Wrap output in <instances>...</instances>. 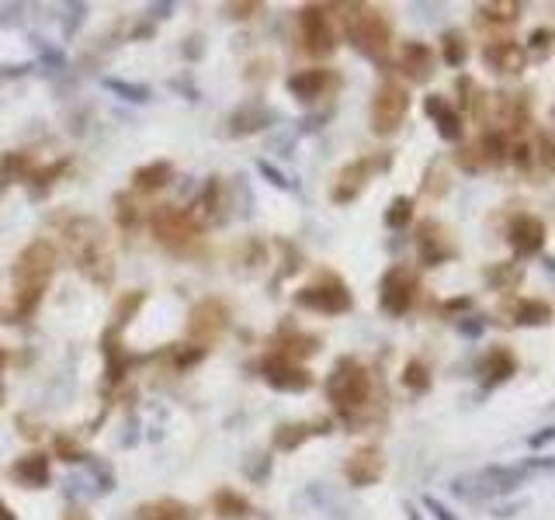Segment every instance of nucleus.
<instances>
[{"mask_svg": "<svg viewBox=\"0 0 555 520\" xmlns=\"http://www.w3.org/2000/svg\"><path fill=\"white\" fill-rule=\"evenodd\" d=\"M52 267H56V250L52 243L35 240L21 257H17L15 267V302H17V316H28V312L38 306V298L46 292L52 277Z\"/></svg>", "mask_w": 555, "mask_h": 520, "instance_id": "obj_1", "label": "nucleus"}, {"mask_svg": "<svg viewBox=\"0 0 555 520\" xmlns=\"http://www.w3.org/2000/svg\"><path fill=\"white\" fill-rule=\"evenodd\" d=\"M347 32L354 38V46L364 56H372V59H382L389 52V46H393V28H389V21L375 7H351Z\"/></svg>", "mask_w": 555, "mask_h": 520, "instance_id": "obj_2", "label": "nucleus"}, {"mask_svg": "<svg viewBox=\"0 0 555 520\" xmlns=\"http://www.w3.org/2000/svg\"><path fill=\"white\" fill-rule=\"evenodd\" d=\"M327 392L330 399L337 402V410L351 413V410H358V406L368 402V396H372V379H368V371H364L354 358H344V361L333 368V375H330L327 381Z\"/></svg>", "mask_w": 555, "mask_h": 520, "instance_id": "obj_3", "label": "nucleus"}, {"mask_svg": "<svg viewBox=\"0 0 555 520\" xmlns=\"http://www.w3.org/2000/svg\"><path fill=\"white\" fill-rule=\"evenodd\" d=\"M406 111H410L406 87L389 80V84L379 87V94H375V101H372V129H375L379 136H389V132H396L399 125H403Z\"/></svg>", "mask_w": 555, "mask_h": 520, "instance_id": "obj_4", "label": "nucleus"}, {"mask_svg": "<svg viewBox=\"0 0 555 520\" xmlns=\"http://www.w3.org/2000/svg\"><path fill=\"white\" fill-rule=\"evenodd\" d=\"M194 233H198V223L191 219L188 212H181V208H173V205H163L153 212V236L160 243H167V246H184L188 240H194Z\"/></svg>", "mask_w": 555, "mask_h": 520, "instance_id": "obj_5", "label": "nucleus"}, {"mask_svg": "<svg viewBox=\"0 0 555 520\" xmlns=\"http://www.w3.org/2000/svg\"><path fill=\"white\" fill-rule=\"evenodd\" d=\"M416 275L410 267H393L385 281H382V309L393 312V316H403V312L414 306L416 298Z\"/></svg>", "mask_w": 555, "mask_h": 520, "instance_id": "obj_6", "label": "nucleus"}, {"mask_svg": "<svg viewBox=\"0 0 555 520\" xmlns=\"http://www.w3.org/2000/svg\"><path fill=\"white\" fill-rule=\"evenodd\" d=\"M225 319H229V312L219 298H205V302H198L194 309H191V319H188V337L194 344H212L219 333H223Z\"/></svg>", "mask_w": 555, "mask_h": 520, "instance_id": "obj_7", "label": "nucleus"}, {"mask_svg": "<svg viewBox=\"0 0 555 520\" xmlns=\"http://www.w3.org/2000/svg\"><path fill=\"white\" fill-rule=\"evenodd\" d=\"M298 28H302V42H306V49L316 52V56H323V52H333L337 46V35L330 28V15L323 7H302V15H298Z\"/></svg>", "mask_w": 555, "mask_h": 520, "instance_id": "obj_8", "label": "nucleus"}, {"mask_svg": "<svg viewBox=\"0 0 555 520\" xmlns=\"http://www.w3.org/2000/svg\"><path fill=\"white\" fill-rule=\"evenodd\" d=\"M298 306L316 309V312H347L351 309V295H347V288L337 281V277H330L327 285L302 288V292H298Z\"/></svg>", "mask_w": 555, "mask_h": 520, "instance_id": "obj_9", "label": "nucleus"}, {"mask_svg": "<svg viewBox=\"0 0 555 520\" xmlns=\"http://www.w3.org/2000/svg\"><path fill=\"white\" fill-rule=\"evenodd\" d=\"M507 240H510L518 257H531L545 246V223L538 215H518L507 229Z\"/></svg>", "mask_w": 555, "mask_h": 520, "instance_id": "obj_10", "label": "nucleus"}, {"mask_svg": "<svg viewBox=\"0 0 555 520\" xmlns=\"http://www.w3.org/2000/svg\"><path fill=\"white\" fill-rule=\"evenodd\" d=\"M347 479L354 485H372L382 479V472H385V458H382V451L375 448V444H364V448H358L351 458H347Z\"/></svg>", "mask_w": 555, "mask_h": 520, "instance_id": "obj_11", "label": "nucleus"}, {"mask_svg": "<svg viewBox=\"0 0 555 520\" xmlns=\"http://www.w3.org/2000/svg\"><path fill=\"white\" fill-rule=\"evenodd\" d=\"M416 250H420V260L424 264H445L448 257H455V246H451L448 233L441 223H424L416 229Z\"/></svg>", "mask_w": 555, "mask_h": 520, "instance_id": "obj_12", "label": "nucleus"}, {"mask_svg": "<svg viewBox=\"0 0 555 520\" xmlns=\"http://www.w3.org/2000/svg\"><path fill=\"white\" fill-rule=\"evenodd\" d=\"M486 63L489 69H497V73H520L524 69V46L518 42H510V38H493L489 46H486Z\"/></svg>", "mask_w": 555, "mask_h": 520, "instance_id": "obj_13", "label": "nucleus"}, {"mask_svg": "<svg viewBox=\"0 0 555 520\" xmlns=\"http://www.w3.org/2000/svg\"><path fill=\"white\" fill-rule=\"evenodd\" d=\"M372 160H354V163H347L340 177H337V184H333V202H351V198H358V191L364 188V181H368V173H372Z\"/></svg>", "mask_w": 555, "mask_h": 520, "instance_id": "obj_14", "label": "nucleus"}, {"mask_svg": "<svg viewBox=\"0 0 555 520\" xmlns=\"http://www.w3.org/2000/svg\"><path fill=\"white\" fill-rule=\"evenodd\" d=\"M424 108H427V115L437 121V132H441V136L451 139V142L462 139V119H458V111H455L441 94H431V98L424 101Z\"/></svg>", "mask_w": 555, "mask_h": 520, "instance_id": "obj_15", "label": "nucleus"}, {"mask_svg": "<svg viewBox=\"0 0 555 520\" xmlns=\"http://www.w3.org/2000/svg\"><path fill=\"white\" fill-rule=\"evenodd\" d=\"M267 381L275 385V389H288V392H302V389H309L312 385V375L309 371H302L298 364H292V361H271L267 364Z\"/></svg>", "mask_w": 555, "mask_h": 520, "instance_id": "obj_16", "label": "nucleus"}, {"mask_svg": "<svg viewBox=\"0 0 555 520\" xmlns=\"http://www.w3.org/2000/svg\"><path fill=\"white\" fill-rule=\"evenodd\" d=\"M403 73L410 77V80H416V84H424L427 77L434 73V52L424 46V42H410L406 49H403Z\"/></svg>", "mask_w": 555, "mask_h": 520, "instance_id": "obj_17", "label": "nucleus"}, {"mask_svg": "<svg viewBox=\"0 0 555 520\" xmlns=\"http://www.w3.org/2000/svg\"><path fill=\"white\" fill-rule=\"evenodd\" d=\"M327 87H330V73H327V69H302V73H295L292 80H288V90H292L295 98H302V101H312V98H319Z\"/></svg>", "mask_w": 555, "mask_h": 520, "instance_id": "obj_18", "label": "nucleus"}, {"mask_svg": "<svg viewBox=\"0 0 555 520\" xmlns=\"http://www.w3.org/2000/svg\"><path fill=\"white\" fill-rule=\"evenodd\" d=\"M518 371V361H514V354L507 350V347H493L489 350V358L483 364V375H486V385L493 389L497 381H507L510 375Z\"/></svg>", "mask_w": 555, "mask_h": 520, "instance_id": "obj_19", "label": "nucleus"}, {"mask_svg": "<svg viewBox=\"0 0 555 520\" xmlns=\"http://www.w3.org/2000/svg\"><path fill=\"white\" fill-rule=\"evenodd\" d=\"M520 264L518 260H503V264H489L486 267V281H489V288H497V292H514L520 285Z\"/></svg>", "mask_w": 555, "mask_h": 520, "instance_id": "obj_20", "label": "nucleus"}, {"mask_svg": "<svg viewBox=\"0 0 555 520\" xmlns=\"http://www.w3.org/2000/svg\"><path fill=\"white\" fill-rule=\"evenodd\" d=\"M11 475L28 485H42L49 479V462H46V454H28V458H21V462L11 468Z\"/></svg>", "mask_w": 555, "mask_h": 520, "instance_id": "obj_21", "label": "nucleus"}, {"mask_svg": "<svg viewBox=\"0 0 555 520\" xmlns=\"http://www.w3.org/2000/svg\"><path fill=\"white\" fill-rule=\"evenodd\" d=\"M552 319V306L541 302V298H528V302H518L514 306V323H524V327H545Z\"/></svg>", "mask_w": 555, "mask_h": 520, "instance_id": "obj_22", "label": "nucleus"}, {"mask_svg": "<svg viewBox=\"0 0 555 520\" xmlns=\"http://www.w3.org/2000/svg\"><path fill=\"white\" fill-rule=\"evenodd\" d=\"M458 94H462V101H458V108L466 111V115H479L483 111V87L476 84L472 77H458Z\"/></svg>", "mask_w": 555, "mask_h": 520, "instance_id": "obj_23", "label": "nucleus"}, {"mask_svg": "<svg viewBox=\"0 0 555 520\" xmlns=\"http://www.w3.org/2000/svg\"><path fill=\"white\" fill-rule=\"evenodd\" d=\"M479 156H483V163H500V160H507V136H503L500 129H493V132H486L483 139H479Z\"/></svg>", "mask_w": 555, "mask_h": 520, "instance_id": "obj_24", "label": "nucleus"}, {"mask_svg": "<svg viewBox=\"0 0 555 520\" xmlns=\"http://www.w3.org/2000/svg\"><path fill=\"white\" fill-rule=\"evenodd\" d=\"M167 181H171V163H150V167L136 171L139 191H156V188H163Z\"/></svg>", "mask_w": 555, "mask_h": 520, "instance_id": "obj_25", "label": "nucleus"}, {"mask_svg": "<svg viewBox=\"0 0 555 520\" xmlns=\"http://www.w3.org/2000/svg\"><path fill=\"white\" fill-rule=\"evenodd\" d=\"M520 4H479V17L489 25H514Z\"/></svg>", "mask_w": 555, "mask_h": 520, "instance_id": "obj_26", "label": "nucleus"}, {"mask_svg": "<svg viewBox=\"0 0 555 520\" xmlns=\"http://www.w3.org/2000/svg\"><path fill=\"white\" fill-rule=\"evenodd\" d=\"M403 385H406V389H414V392H427V389H431V371H427V364L424 361L406 364V371H403Z\"/></svg>", "mask_w": 555, "mask_h": 520, "instance_id": "obj_27", "label": "nucleus"}, {"mask_svg": "<svg viewBox=\"0 0 555 520\" xmlns=\"http://www.w3.org/2000/svg\"><path fill=\"white\" fill-rule=\"evenodd\" d=\"M142 520H188V510H184L181 503L163 500L156 503V506H146V510H142Z\"/></svg>", "mask_w": 555, "mask_h": 520, "instance_id": "obj_28", "label": "nucleus"}, {"mask_svg": "<svg viewBox=\"0 0 555 520\" xmlns=\"http://www.w3.org/2000/svg\"><path fill=\"white\" fill-rule=\"evenodd\" d=\"M309 427H306V423H288V427H281V431L275 433V444L281 451H292V448H298V444H302V441H306V437H309Z\"/></svg>", "mask_w": 555, "mask_h": 520, "instance_id": "obj_29", "label": "nucleus"}, {"mask_svg": "<svg viewBox=\"0 0 555 520\" xmlns=\"http://www.w3.org/2000/svg\"><path fill=\"white\" fill-rule=\"evenodd\" d=\"M215 510L223 514V517H229V520H236V517H246V500L243 496H236V493H219L215 496Z\"/></svg>", "mask_w": 555, "mask_h": 520, "instance_id": "obj_30", "label": "nucleus"}, {"mask_svg": "<svg viewBox=\"0 0 555 520\" xmlns=\"http://www.w3.org/2000/svg\"><path fill=\"white\" fill-rule=\"evenodd\" d=\"M441 42H445V63H451V67H462V63H466V56H468L466 38H462L458 32H448Z\"/></svg>", "mask_w": 555, "mask_h": 520, "instance_id": "obj_31", "label": "nucleus"}, {"mask_svg": "<svg viewBox=\"0 0 555 520\" xmlns=\"http://www.w3.org/2000/svg\"><path fill=\"white\" fill-rule=\"evenodd\" d=\"M410 219H414V202H410V198H396L393 208L385 212V223L393 225V229H403Z\"/></svg>", "mask_w": 555, "mask_h": 520, "instance_id": "obj_32", "label": "nucleus"}, {"mask_svg": "<svg viewBox=\"0 0 555 520\" xmlns=\"http://www.w3.org/2000/svg\"><path fill=\"white\" fill-rule=\"evenodd\" d=\"M535 156L541 160V167H545V171H555V136L552 132H541V136H538Z\"/></svg>", "mask_w": 555, "mask_h": 520, "instance_id": "obj_33", "label": "nucleus"}, {"mask_svg": "<svg viewBox=\"0 0 555 520\" xmlns=\"http://www.w3.org/2000/svg\"><path fill=\"white\" fill-rule=\"evenodd\" d=\"M555 46V32L552 28H538V32H531V42H528V49H535L538 56H545V52ZM524 49V52H528Z\"/></svg>", "mask_w": 555, "mask_h": 520, "instance_id": "obj_34", "label": "nucleus"}, {"mask_svg": "<svg viewBox=\"0 0 555 520\" xmlns=\"http://www.w3.org/2000/svg\"><path fill=\"white\" fill-rule=\"evenodd\" d=\"M531 163H535V146H528V142L514 146V167H518V171H528Z\"/></svg>", "mask_w": 555, "mask_h": 520, "instance_id": "obj_35", "label": "nucleus"}, {"mask_svg": "<svg viewBox=\"0 0 555 520\" xmlns=\"http://www.w3.org/2000/svg\"><path fill=\"white\" fill-rule=\"evenodd\" d=\"M458 163H462V167H466V171H483L486 163H483V156H479V150H476V146H472V150H458Z\"/></svg>", "mask_w": 555, "mask_h": 520, "instance_id": "obj_36", "label": "nucleus"}, {"mask_svg": "<svg viewBox=\"0 0 555 520\" xmlns=\"http://www.w3.org/2000/svg\"><path fill=\"white\" fill-rule=\"evenodd\" d=\"M427 181H431V184H427V191H431V194H441V191H448V177H437V163L431 167Z\"/></svg>", "mask_w": 555, "mask_h": 520, "instance_id": "obj_37", "label": "nucleus"}, {"mask_svg": "<svg viewBox=\"0 0 555 520\" xmlns=\"http://www.w3.org/2000/svg\"><path fill=\"white\" fill-rule=\"evenodd\" d=\"M56 451H59V454H67V462H73V458L80 454V451H77V444H69L67 437H59V441H56Z\"/></svg>", "mask_w": 555, "mask_h": 520, "instance_id": "obj_38", "label": "nucleus"}, {"mask_svg": "<svg viewBox=\"0 0 555 520\" xmlns=\"http://www.w3.org/2000/svg\"><path fill=\"white\" fill-rule=\"evenodd\" d=\"M427 506H431V510H434V514H437V517H441V520H455V517H451V514H448V510H445V506H441V503L427 500Z\"/></svg>", "mask_w": 555, "mask_h": 520, "instance_id": "obj_39", "label": "nucleus"}, {"mask_svg": "<svg viewBox=\"0 0 555 520\" xmlns=\"http://www.w3.org/2000/svg\"><path fill=\"white\" fill-rule=\"evenodd\" d=\"M549 437H555V427H549V431H545V433H538V437H531V444H535V448H538V444H545Z\"/></svg>", "mask_w": 555, "mask_h": 520, "instance_id": "obj_40", "label": "nucleus"}, {"mask_svg": "<svg viewBox=\"0 0 555 520\" xmlns=\"http://www.w3.org/2000/svg\"><path fill=\"white\" fill-rule=\"evenodd\" d=\"M236 17H250V11H257V4H243V7H233Z\"/></svg>", "mask_w": 555, "mask_h": 520, "instance_id": "obj_41", "label": "nucleus"}, {"mask_svg": "<svg viewBox=\"0 0 555 520\" xmlns=\"http://www.w3.org/2000/svg\"><path fill=\"white\" fill-rule=\"evenodd\" d=\"M67 520H87V514H84V510H69Z\"/></svg>", "mask_w": 555, "mask_h": 520, "instance_id": "obj_42", "label": "nucleus"}, {"mask_svg": "<svg viewBox=\"0 0 555 520\" xmlns=\"http://www.w3.org/2000/svg\"><path fill=\"white\" fill-rule=\"evenodd\" d=\"M0 520H15V514H11V510H7L4 503H0Z\"/></svg>", "mask_w": 555, "mask_h": 520, "instance_id": "obj_43", "label": "nucleus"}]
</instances>
